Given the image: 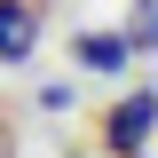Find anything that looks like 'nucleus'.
Returning a JSON list of instances; mask_svg holds the SVG:
<instances>
[{
    "label": "nucleus",
    "mask_w": 158,
    "mask_h": 158,
    "mask_svg": "<svg viewBox=\"0 0 158 158\" xmlns=\"http://www.w3.org/2000/svg\"><path fill=\"white\" fill-rule=\"evenodd\" d=\"M127 40H135V48H158V0H135V32Z\"/></svg>",
    "instance_id": "obj_4"
},
{
    "label": "nucleus",
    "mask_w": 158,
    "mask_h": 158,
    "mask_svg": "<svg viewBox=\"0 0 158 158\" xmlns=\"http://www.w3.org/2000/svg\"><path fill=\"white\" fill-rule=\"evenodd\" d=\"M71 56L87 63V71H127V63H135V40H127V32H79Z\"/></svg>",
    "instance_id": "obj_3"
},
{
    "label": "nucleus",
    "mask_w": 158,
    "mask_h": 158,
    "mask_svg": "<svg viewBox=\"0 0 158 158\" xmlns=\"http://www.w3.org/2000/svg\"><path fill=\"white\" fill-rule=\"evenodd\" d=\"M150 118H158V95L142 87V95H127V103H118L111 118H103V142H111L118 158H135L142 142H150Z\"/></svg>",
    "instance_id": "obj_1"
},
{
    "label": "nucleus",
    "mask_w": 158,
    "mask_h": 158,
    "mask_svg": "<svg viewBox=\"0 0 158 158\" xmlns=\"http://www.w3.org/2000/svg\"><path fill=\"white\" fill-rule=\"evenodd\" d=\"M32 48H40V16L24 0H0V63H24Z\"/></svg>",
    "instance_id": "obj_2"
}]
</instances>
